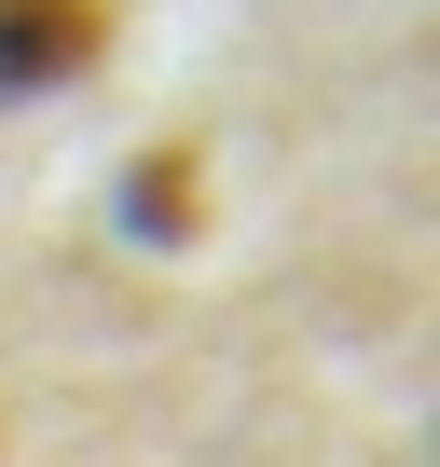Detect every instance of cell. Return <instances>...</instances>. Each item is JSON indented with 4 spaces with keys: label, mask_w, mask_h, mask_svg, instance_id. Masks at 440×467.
<instances>
[{
    "label": "cell",
    "mask_w": 440,
    "mask_h": 467,
    "mask_svg": "<svg viewBox=\"0 0 440 467\" xmlns=\"http://www.w3.org/2000/svg\"><path fill=\"white\" fill-rule=\"evenodd\" d=\"M193 179H206V165H193V138H165V151H138V165H124V220L152 234V248H179V234H193Z\"/></svg>",
    "instance_id": "obj_2"
},
{
    "label": "cell",
    "mask_w": 440,
    "mask_h": 467,
    "mask_svg": "<svg viewBox=\"0 0 440 467\" xmlns=\"http://www.w3.org/2000/svg\"><path fill=\"white\" fill-rule=\"evenodd\" d=\"M110 0H0V97H42V83H83L110 56Z\"/></svg>",
    "instance_id": "obj_1"
}]
</instances>
